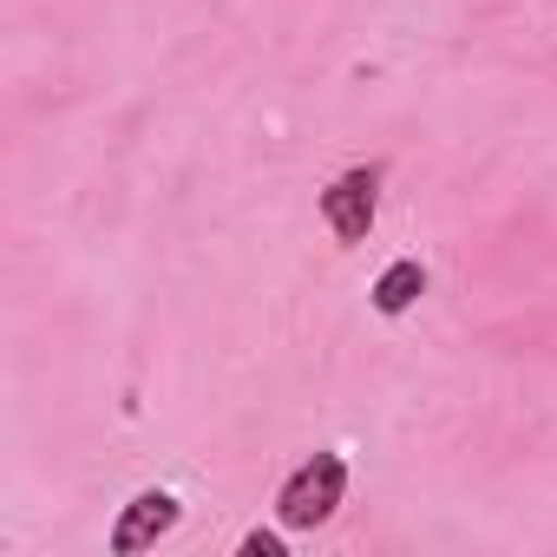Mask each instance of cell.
I'll list each match as a JSON object with an SVG mask.
<instances>
[{
    "mask_svg": "<svg viewBox=\"0 0 557 557\" xmlns=\"http://www.w3.org/2000/svg\"><path fill=\"white\" fill-rule=\"evenodd\" d=\"M342 492H348V459L342 453H315V459H302L283 479V492H275V518H283L289 531H315V524L335 518Z\"/></svg>",
    "mask_w": 557,
    "mask_h": 557,
    "instance_id": "6da1fadb",
    "label": "cell"
},
{
    "mask_svg": "<svg viewBox=\"0 0 557 557\" xmlns=\"http://www.w3.org/2000/svg\"><path fill=\"white\" fill-rule=\"evenodd\" d=\"M374 210H381V171L374 164H355L342 171L329 190H322V223L335 230V243H368L374 236Z\"/></svg>",
    "mask_w": 557,
    "mask_h": 557,
    "instance_id": "7a4b0ae2",
    "label": "cell"
},
{
    "mask_svg": "<svg viewBox=\"0 0 557 557\" xmlns=\"http://www.w3.org/2000/svg\"><path fill=\"white\" fill-rule=\"evenodd\" d=\"M184 518V505H177V492H164V485H145L125 511H119V524H112V557H138V550H151L171 524Z\"/></svg>",
    "mask_w": 557,
    "mask_h": 557,
    "instance_id": "3957f363",
    "label": "cell"
},
{
    "mask_svg": "<svg viewBox=\"0 0 557 557\" xmlns=\"http://www.w3.org/2000/svg\"><path fill=\"white\" fill-rule=\"evenodd\" d=\"M426 296V269L413 262V256H400V262H387L381 275H374V289H368V302L381 309V315H407L413 302Z\"/></svg>",
    "mask_w": 557,
    "mask_h": 557,
    "instance_id": "277c9868",
    "label": "cell"
},
{
    "mask_svg": "<svg viewBox=\"0 0 557 557\" xmlns=\"http://www.w3.org/2000/svg\"><path fill=\"white\" fill-rule=\"evenodd\" d=\"M243 557H289V537H283V531H262V524H256V531L243 537Z\"/></svg>",
    "mask_w": 557,
    "mask_h": 557,
    "instance_id": "5b68a950",
    "label": "cell"
}]
</instances>
